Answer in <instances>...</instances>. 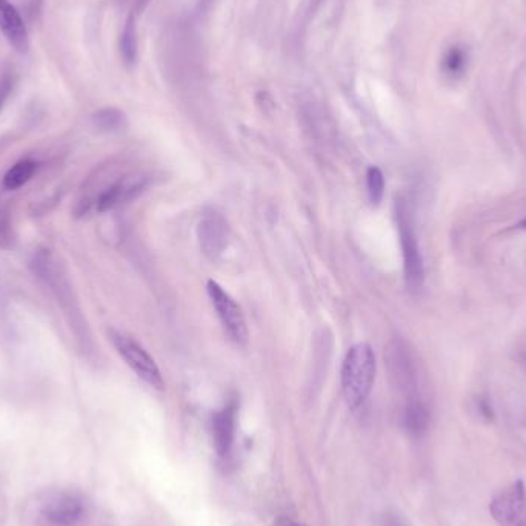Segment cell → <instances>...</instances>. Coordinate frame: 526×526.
<instances>
[{
    "mask_svg": "<svg viewBox=\"0 0 526 526\" xmlns=\"http://www.w3.org/2000/svg\"><path fill=\"white\" fill-rule=\"evenodd\" d=\"M377 361L368 343H357L346 352L342 365V391L350 408L367 400L376 380Z\"/></svg>",
    "mask_w": 526,
    "mask_h": 526,
    "instance_id": "6da1fadb",
    "label": "cell"
},
{
    "mask_svg": "<svg viewBox=\"0 0 526 526\" xmlns=\"http://www.w3.org/2000/svg\"><path fill=\"white\" fill-rule=\"evenodd\" d=\"M396 222H398L399 238L402 245L403 271L408 288L420 289L425 279L423 258L418 248V236L414 231L413 217L407 202L398 199L396 202Z\"/></svg>",
    "mask_w": 526,
    "mask_h": 526,
    "instance_id": "7a4b0ae2",
    "label": "cell"
},
{
    "mask_svg": "<svg viewBox=\"0 0 526 526\" xmlns=\"http://www.w3.org/2000/svg\"><path fill=\"white\" fill-rule=\"evenodd\" d=\"M109 339L113 342L114 348L117 350L120 357L137 376L153 388L162 390L164 379L160 374L159 367L155 359L129 335L119 331H109Z\"/></svg>",
    "mask_w": 526,
    "mask_h": 526,
    "instance_id": "3957f363",
    "label": "cell"
},
{
    "mask_svg": "<svg viewBox=\"0 0 526 526\" xmlns=\"http://www.w3.org/2000/svg\"><path fill=\"white\" fill-rule=\"evenodd\" d=\"M207 288L212 306L217 311V315L222 322L223 328L227 331L228 335L231 337V341L236 342L240 346L247 345L248 326L242 308L214 280L208 282Z\"/></svg>",
    "mask_w": 526,
    "mask_h": 526,
    "instance_id": "277c9868",
    "label": "cell"
},
{
    "mask_svg": "<svg viewBox=\"0 0 526 526\" xmlns=\"http://www.w3.org/2000/svg\"><path fill=\"white\" fill-rule=\"evenodd\" d=\"M490 512L501 526H519L526 521V488L523 480H516L510 488L495 495L490 503Z\"/></svg>",
    "mask_w": 526,
    "mask_h": 526,
    "instance_id": "5b68a950",
    "label": "cell"
},
{
    "mask_svg": "<svg viewBox=\"0 0 526 526\" xmlns=\"http://www.w3.org/2000/svg\"><path fill=\"white\" fill-rule=\"evenodd\" d=\"M42 514L50 526H78L87 514V506L80 495L56 493L48 497Z\"/></svg>",
    "mask_w": 526,
    "mask_h": 526,
    "instance_id": "8992f818",
    "label": "cell"
},
{
    "mask_svg": "<svg viewBox=\"0 0 526 526\" xmlns=\"http://www.w3.org/2000/svg\"><path fill=\"white\" fill-rule=\"evenodd\" d=\"M146 186V177L144 175H127L120 181L109 185L100 196H99L98 207L99 212H107L113 208L119 207L125 202L133 201L144 192Z\"/></svg>",
    "mask_w": 526,
    "mask_h": 526,
    "instance_id": "52a82bcc",
    "label": "cell"
},
{
    "mask_svg": "<svg viewBox=\"0 0 526 526\" xmlns=\"http://www.w3.org/2000/svg\"><path fill=\"white\" fill-rule=\"evenodd\" d=\"M199 240L205 256L216 260L228 245V227L223 217L216 212L205 214L199 225Z\"/></svg>",
    "mask_w": 526,
    "mask_h": 526,
    "instance_id": "ba28073f",
    "label": "cell"
},
{
    "mask_svg": "<svg viewBox=\"0 0 526 526\" xmlns=\"http://www.w3.org/2000/svg\"><path fill=\"white\" fill-rule=\"evenodd\" d=\"M0 32L17 52L21 54L28 52L30 37L25 22L16 10V6L8 0H0Z\"/></svg>",
    "mask_w": 526,
    "mask_h": 526,
    "instance_id": "9c48e42d",
    "label": "cell"
},
{
    "mask_svg": "<svg viewBox=\"0 0 526 526\" xmlns=\"http://www.w3.org/2000/svg\"><path fill=\"white\" fill-rule=\"evenodd\" d=\"M239 403L232 399L225 407L212 416V440L217 455L227 456L231 451L236 434Z\"/></svg>",
    "mask_w": 526,
    "mask_h": 526,
    "instance_id": "30bf717a",
    "label": "cell"
},
{
    "mask_svg": "<svg viewBox=\"0 0 526 526\" xmlns=\"http://www.w3.org/2000/svg\"><path fill=\"white\" fill-rule=\"evenodd\" d=\"M429 425V411L425 403L420 400H411L405 409V427L413 436H422Z\"/></svg>",
    "mask_w": 526,
    "mask_h": 526,
    "instance_id": "8fae6325",
    "label": "cell"
},
{
    "mask_svg": "<svg viewBox=\"0 0 526 526\" xmlns=\"http://www.w3.org/2000/svg\"><path fill=\"white\" fill-rule=\"evenodd\" d=\"M120 54L127 65H135L137 59V28H136L135 14H129L125 22L122 36H120Z\"/></svg>",
    "mask_w": 526,
    "mask_h": 526,
    "instance_id": "7c38bea8",
    "label": "cell"
},
{
    "mask_svg": "<svg viewBox=\"0 0 526 526\" xmlns=\"http://www.w3.org/2000/svg\"><path fill=\"white\" fill-rule=\"evenodd\" d=\"M36 170V162L28 159L21 160L6 173L5 177H4V186L6 190H17L32 179Z\"/></svg>",
    "mask_w": 526,
    "mask_h": 526,
    "instance_id": "4fadbf2b",
    "label": "cell"
},
{
    "mask_svg": "<svg viewBox=\"0 0 526 526\" xmlns=\"http://www.w3.org/2000/svg\"><path fill=\"white\" fill-rule=\"evenodd\" d=\"M94 125L107 133H116L127 127L125 114L117 108H104L93 116Z\"/></svg>",
    "mask_w": 526,
    "mask_h": 526,
    "instance_id": "5bb4252c",
    "label": "cell"
},
{
    "mask_svg": "<svg viewBox=\"0 0 526 526\" xmlns=\"http://www.w3.org/2000/svg\"><path fill=\"white\" fill-rule=\"evenodd\" d=\"M367 188L370 202L372 205H379L382 202L383 193H385V177H383L382 171L379 170L377 166L368 168Z\"/></svg>",
    "mask_w": 526,
    "mask_h": 526,
    "instance_id": "9a60e30c",
    "label": "cell"
},
{
    "mask_svg": "<svg viewBox=\"0 0 526 526\" xmlns=\"http://www.w3.org/2000/svg\"><path fill=\"white\" fill-rule=\"evenodd\" d=\"M465 65H466V54L459 47L451 48L445 54L444 62H442L445 74H448L451 78H459L460 74L465 71Z\"/></svg>",
    "mask_w": 526,
    "mask_h": 526,
    "instance_id": "2e32d148",
    "label": "cell"
},
{
    "mask_svg": "<svg viewBox=\"0 0 526 526\" xmlns=\"http://www.w3.org/2000/svg\"><path fill=\"white\" fill-rule=\"evenodd\" d=\"M13 87H14V78L11 74H4L0 78V109L4 108V105L10 98Z\"/></svg>",
    "mask_w": 526,
    "mask_h": 526,
    "instance_id": "e0dca14e",
    "label": "cell"
},
{
    "mask_svg": "<svg viewBox=\"0 0 526 526\" xmlns=\"http://www.w3.org/2000/svg\"><path fill=\"white\" fill-rule=\"evenodd\" d=\"M117 5L122 6V8H128L129 14H135L137 16L139 13H142L146 4L150 0H114Z\"/></svg>",
    "mask_w": 526,
    "mask_h": 526,
    "instance_id": "ac0fdd59",
    "label": "cell"
},
{
    "mask_svg": "<svg viewBox=\"0 0 526 526\" xmlns=\"http://www.w3.org/2000/svg\"><path fill=\"white\" fill-rule=\"evenodd\" d=\"M480 414L486 418V420H491L493 418V408H491L490 402L482 399L479 402Z\"/></svg>",
    "mask_w": 526,
    "mask_h": 526,
    "instance_id": "d6986e66",
    "label": "cell"
},
{
    "mask_svg": "<svg viewBox=\"0 0 526 526\" xmlns=\"http://www.w3.org/2000/svg\"><path fill=\"white\" fill-rule=\"evenodd\" d=\"M276 526H304V525H299L297 521H289V519H280V521H277V523H276Z\"/></svg>",
    "mask_w": 526,
    "mask_h": 526,
    "instance_id": "ffe728a7",
    "label": "cell"
},
{
    "mask_svg": "<svg viewBox=\"0 0 526 526\" xmlns=\"http://www.w3.org/2000/svg\"><path fill=\"white\" fill-rule=\"evenodd\" d=\"M516 228H519V230H526V217L525 219H521V222L517 223Z\"/></svg>",
    "mask_w": 526,
    "mask_h": 526,
    "instance_id": "44dd1931",
    "label": "cell"
},
{
    "mask_svg": "<svg viewBox=\"0 0 526 526\" xmlns=\"http://www.w3.org/2000/svg\"><path fill=\"white\" fill-rule=\"evenodd\" d=\"M324 0H311V8H315V6H319Z\"/></svg>",
    "mask_w": 526,
    "mask_h": 526,
    "instance_id": "7402d4cb",
    "label": "cell"
}]
</instances>
